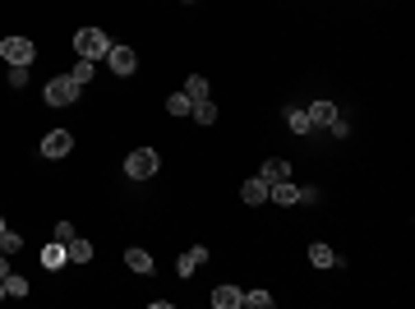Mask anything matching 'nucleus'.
<instances>
[{
	"label": "nucleus",
	"mask_w": 415,
	"mask_h": 309,
	"mask_svg": "<svg viewBox=\"0 0 415 309\" xmlns=\"http://www.w3.org/2000/svg\"><path fill=\"white\" fill-rule=\"evenodd\" d=\"M74 51L83 56V61H102V56L111 51V37L102 28H78L74 32Z\"/></svg>",
	"instance_id": "nucleus-1"
},
{
	"label": "nucleus",
	"mask_w": 415,
	"mask_h": 309,
	"mask_svg": "<svg viewBox=\"0 0 415 309\" xmlns=\"http://www.w3.org/2000/svg\"><path fill=\"white\" fill-rule=\"evenodd\" d=\"M157 167H162V157H157L153 148H134V153L125 157V175H129V180H153Z\"/></svg>",
	"instance_id": "nucleus-2"
},
{
	"label": "nucleus",
	"mask_w": 415,
	"mask_h": 309,
	"mask_svg": "<svg viewBox=\"0 0 415 309\" xmlns=\"http://www.w3.org/2000/svg\"><path fill=\"white\" fill-rule=\"evenodd\" d=\"M42 97H46V107H74V102H78V83L70 74H65V78H51V83L42 88Z\"/></svg>",
	"instance_id": "nucleus-3"
},
{
	"label": "nucleus",
	"mask_w": 415,
	"mask_h": 309,
	"mask_svg": "<svg viewBox=\"0 0 415 309\" xmlns=\"http://www.w3.org/2000/svg\"><path fill=\"white\" fill-rule=\"evenodd\" d=\"M70 148H74V134H70V129H51V134L42 139V157L46 162H61Z\"/></svg>",
	"instance_id": "nucleus-4"
},
{
	"label": "nucleus",
	"mask_w": 415,
	"mask_h": 309,
	"mask_svg": "<svg viewBox=\"0 0 415 309\" xmlns=\"http://www.w3.org/2000/svg\"><path fill=\"white\" fill-rule=\"evenodd\" d=\"M0 56H5L10 65H28L32 61V42L28 37H5V42H0Z\"/></svg>",
	"instance_id": "nucleus-5"
},
{
	"label": "nucleus",
	"mask_w": 415,
	"mask_h": 309,
	"mask_svg": "<svg viewBox=\"0 0 415 309\" xmlns=\"http://www.w3.org/2000/svg\"><path fill=\"white\" fill-rule=\"evenodd\" d=\"M107 61H111V70H116L120 78H129V74L138 70V56H134V47H111V51H107Z\"/></svg>",
	"instance_id": "nucleus-6"
},
{
	"label": "nucleus",
	"mask_w": 415,
	"mask_h": 309,
	"mask_svg": "<svg viewBox=\"0 0 415 309\" xmlns=\"http://www.w3.org/2000/svg\"><path fill=\"white\" fill-rule=\"evenodd\" d=\"M268 199L281 203V208H295V203H300V189H295L291 180H273V185H268Z\"/></svg>",
	"instance_id": "nucleus-7"
},
{
	"label": "nucleus",
	"mask_w": 415,
	"mask_h": 309,
	"mask_svg": "<svg viewBox=\"0 0 415 309\" xmlns=\"http://www.w3.org/2000/svg\"><path fill=\"white\" fill-rule=\"evenodd\" d=\"M240 199H245L249 208H263V203H268V180H263V175L245 180V185H240Z\"/></svg>",
	"instance_id": "nucleus-8"
},
{
	"label": "nucleus",
	"mask_w": 415,
	"mask_h": 309,
	"mask_svg": "<svg viewBox=\"0 0 415 309\" xmlns=\"http://www.w3.org/2000/svg\"><path fill=\"white\" fill-rule=\"evenodd\" d=\"M65 263H70V249H65L61 240L42 245V268H46V273H56V268H65Z\"/></svg>",
	"instance_id": "nucleus-9"
},
{
	"label": "nucleus",
	"mask_w": 415,
	"mask_h": 309,
	"mask_svg": "<svg viewBox=\"0 0 415 309\" xmlns=\"http://www.w3.org/2000/svg\"><path fill=\"white\" fill-rule=\"evenodd\" d=\"M245 305V291L240 286H217L213 291V309H240Z\"/></svg>",
	"instance_id": "nucleus-10"
},
{
	"label": "nucleus",
	"mask_w": 415,
	"mask_h": 309,
	"mask_svg": "<svg viewBox=\"0 0 415 309\" xmlns=\"http://www.w3.org/2000/svg\"><path fill=\"white\" fill-rule=\"evenodd\" d=\"M199 263H208V245H194L189 254H180V259H175V273H180V277H189Z\"/></svg>",
	"instance_id": "nucleus-11"
},
{
	"label": "nucleus",
	"mask_w": 415,
	"mask_h": 309,
	"mask_svg": "<svg viewBox=\"0 0 415 309\" xmlns=\"http://www.w3.org/2000/svg\"><path fill=\"white\" fill-rule=\"evenodd\" d=\"M305 116H309V125H337V107L332 102H314Z\"/></svg>",
	"instance_id": "nucleus-12"
},
{
	"label": "nucleus",
	"mask_w": 415,
	"mask_h": 309,
	"mask_svg": "<svg viewBox=\"0 0 415 309\" xmlns=\"http://www.w3.org/2000/svg\"><path fill=\"white\" fill-rule=\"evenodd\" d=\"M263 180H268V185H273V180H291V167H286V162H281V157H268V162H263V171H259Z\"/></svg>",
	"instance_id": "nucleus-13"
},
{
	"label": "nucleus",
	"mask_w": 415,
	"mask_h": 309,
	"mask_svg": "<svg viewBox=\"0 0 415 309\" xmlns=\"http://www.w3.org/2000/svg\"><path fill=\"white\" fill-rule=\"evenodd\" d=\"M309 263H314V268H341V259L328 245H309Z\"/></svg>",
	"instance_id": "nucleus-14"
},
{
	"label": "nucleus",
	"mask_w": 415,
	"mask_h": 309,
	"mask_svg": "<svg viewBox=\"0 0 415 309\" xmlns=\"http://www.w3.org/2000/svg\"><path fill=\"white\" fill-rule=\"evenodd\" d=\"M125 263H129L134 273H148V277H153V259H148V249H125Z\"/></svg>",
	"instance_id": "nucleus-15"
},
{
	"label": "nucleus",
	"mask_w": 415,
	"mask_h": 309,
	"mask_svg": "<svg viewBox=\"0 0 415 309\" xmlns=\"http://www.w3.org/2000/svg\"><path fill=\"white\" fill-rule=\"evenodd\" d=\"M65 249H70V259L74 263H92V240H83V235H74Z\"/></svg>",
	"instance_id": "nucleus-16"
},
{
	"label": "nucleus",
	"mask_w": 415,
	"mask_h": 309,
	"mask_svg": "<svg viewBox=\"0 0 415 309\" xmlns=\"http://www.w3.org/2000/svg\"><path fill=\"white\" fill-rule=\"evenodd\" d=\"M184 97H189V102H208V78L194 74L189 83H184Z\"/></svg>",
	"instance_id": "nucleus-17"
},
{
	"label": "nucleus",
	"mask_w": 415,
	"mask_h": 309,
	"mask_svg": "<svg viewBox=\"0 0 415 309\" xmlns=\"http://www.w3.org/2000/svg\"><path fill=\"white\" fill-rule=\"evenodd\" d=\"M5 295H10V300H23V295H28V277L10 273V277H5Z\"/></svg>",
	"instance_id": "nucleus-18"
},
{
	"label": "nucleus",
	"mask_w": 415,
	"mask_h": 309,
	"mask_svg": "<svg viewBox=\"0 0 415 309\" xmlns=\"http://www.w3.org/2000/svg\"><path fill=\"white\" fill-rule=\"evenodd\" d=\"M189 116H194L199 125H213L217 120V102H213V97H208V102H194V111H189Z\"/></svg>",
	"instance_id": "nucleus-19"
},
{
	"label": "nucleus",
	"mask_w": 415,
	"mask_h": 309,
	"mask_svg": "<svg viewBox=\"0 0 415 309\" xmlns=\"http://www.w3.org/2000/svg\"><path fill=\"white\" fill-rule=\"evenodd\" d=\"M167 111H171V116H189V111H194V102H189L184 93H171L167 97Z\"/></svg>",
	"instance_id": "nucleus-20"
},
{
	"label": "nucleus",
	"mask_w": 415,
	"mask_h": 309,
	"mask_svg": "<svg viewBox=\"0 0 415 309\" xmlns=\"http://www.w3.org/2000/svg\"><path fill=\"white\" fill-rule=\"evenodd\" d=\"M0 249H5V254H19V249H23V235L5 226V231H0Z\"/></svg>",
	"instance_id": "nucleus-21"
},
{
	"label": "nucleus",
	"mask_w": 415,
	"mask_h": 309,
	"mask_svg": "<svg viewBox=\"0 0 415 309\" xmlns=\"http://www.w3.org/2000/svg\"><path fill=\"white\" fill-rule=\"evenodd\" d=\"M286 125H291V129H295V134H309V129H314V125H309V116H305V111H286Z\"/></svg>",
	"instance_id": "nucleus-22"
},
{
	"label": "nucleus",
	"mask_w": 415,
	"mask_h": 309,
	"mask_svg": "<svg viewBox=\"0 0 415 309\" xmlns=\"http://www.w3.org/2000/svg\"><path fill=\"white\" fill-rule=\"evenodd\" d=\"M245 305L249 309H273V295L268 291H245Z\"/></svg>",
	"instance_id": "nucleus-23"
},
{
	"label": "nucleus",
	"mask_w": 415,
	"mask_h": 309,
	"mask_svg": "<svg viewBox=\"0 0 415 309\" xmlns=\"http://www.w3.org/2000/svg\"><path fill=\"white\" fill-rule=\"evenodd\" d=\"M70 78H74L78 88H83V83L92 78V61H83V56H78V65H74V74H70Z\"/></svg>",
	"instance_id": "nucleus-24"
},
{
	"label": "nucleus",
	"mask_w": 415,
	"mask_h": 309,
	"mask_svg": "<svg viewBox=\"0 0 415 309\" xmlns=\"http://www.w3.org/2000/svg\"><path fill=\"white\" fill-rule=\"evenodd\" d=\"M51 240H61V245H70V240H74V226H70V222H56V231H51Z\"/></svg>",
	"instance_id": "nucleus-25"
},
{
	"label": "nucleus",
	"mask_w": 415,
	"mask_h": 309,
	"mask_svg": "<svg viewBox=\"0 0 415 309\" xmlns=\"http://www.w3.org/2000/svg\"><path fill=\"white\" fill-rule=\"evenodd\" d=\"M10 83H14V88H23V83H28V65H14V74H10Z\"/></svg>",
	"instance_id": "nucleus-26"
},
{
	"label": "nucleus",
	"mask_w": 415,
	"mask_h": 309,
	"mask_svg": "<svg viewBox=\"0 0 415 309\" xmlns=\"http://www.w3.org/2000/svg\"><path fill=\"white\" fill-rule=\"evenodd\" d=\"M10 277V259H5V254H0V281Z\"/></svg>",
	"instance_id": "nucleus-27"
},
{
	"label": "nucleus",
	"mask_w": 415,
	"mask_h": 309,
	"mask_svg": "<svg viewBox=\"0 0 415 309\" xmlns=\"http://www.w3.org/2000/svg\"><path fill=\"white\" fill-rule=\"evenodd\" d=\"M0 300H5V281H0Z\"/></svg>",
	"instance_id": "nucleus-28"
},
{
	"label": "nucleus",
	"mask_w": 415,
	"mask_h": 309,
	"mask_svg": "<svg viewBox=\"0 0 415 309\" xmlns=\"http://www.w3.org/2000/svg\"><path fill=\"white\" fill-rule=\"evenodd\" d=\"M0 231H5V217H0Z\"/></svg>",
	"instance_id": "nucleus-29"
},
{
	"label": "nucleus",
	"mask_w": 415,
	"mask_h": 309,
	"mask_svg": "<svg viewBox=\"0 0 415 309\" xmlns=\"http://www.w3.org/2000/svg\"><path fill=\"white\" fill-rule=\"evenodd\" d=\"M184 5H194V0H184Z\"/></svg>",
	"instance_id": "nucleus-30"
}]
</instances>
